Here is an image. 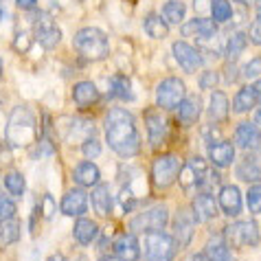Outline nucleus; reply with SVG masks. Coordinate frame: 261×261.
Instances as JSON below:
<instances>
[{
  "instance_id": "f257e3e1",
  "label": "nucleus",
  "mask_w": 261,
  "mask_h": 261,
  "mask_svg": "<svg viewBox=\"0 0 261 261\" xmlns=\"http://www.w3.org/2000/svg\"><path fill=\"white\" fill-rule=\"evenodd\" d=\"M106 141L121 158H134L141 151V139L134 117L123 108H110L106 117Z\"/></svg>"
},
{
  "instance_id": "f03ea898",
  "label": "nucleus",
  "mask_w": 261,
  "mask_h": 261,
  "mask_svg": "<svg viewBox=\"0 0 261 261\" xmlns=\"http://www.w3.org/2000/svg\"><path fill=\"white\" fill-rule=\"evenodd\" d=\"M7 143L16 149H22V147H31V145L38 141V119L31 108L27 106H18L13 108L9 121H7Z\"/></svg>"
},
{
  "instance_id": "7ed1b4c3",
  "label": "nucleus",
  "mask_w": 261,
  "mask_h": 261,
  "mask_svg": "<svg viewBox=\"0 0 261 261\" xmlns=\"http://www.w3.org/2000/svg\"><path fill=\"white\" fill-rule=\"evenodd\" d=\"M75 48L86 62H101L110 53L108 35L97 27H86L75 35Z\"/></svg>"
},
{
  "instance_id": "20e7f679",
  "label": "nucleus",
  "mask_w": 261,
  "mask_h": 261,
  "mask_svg": "<svg viewBox=\"0 0 261 261\" xmlns=\"http://www.w3.org/2000/svg\"><path fill=\"white\" fill-rule=\"evenodd\" d=\"M143 250L147 259L167 261V259H173V255L178 252V244L173 235H167L163 230H149V233H145Z\"/></svg>"
},
{
  "instance_id": "39448f33",
  "label": "nucleus",
  "mask_w": 261,
  "mask_h": 261,
  "mask_svg": "<svg viewBox=\"0 0 261 261\" xmlns=\"http://www.w3.org/2000/svg\"><path fill=\"white\" fill-rule=\"evenodd\" d=\"M180 163L178 156L167 154V156H158L154 163H151V180H154L156 189H169V187L178 180L180 173Z\"/></svg>"
},
{
  "instance_id": "423d86ee",
  "label": "nucleus",
  "mask_w": 261,
  "mask_h": 261,
  "mask_svg": "<svg viewBox=\"0 0 261 261\" xmlns=\"http://www.w3.org/2000/svg\"><path fill=\"white\" fill-rule=\"evenodd\" d=\"M169 224V211L165 204H156L154 208L145 213H139L129 220V230L132 233H149V230H163Z\"/></svg>"
},
{
  "instance_id": "0eeeda50",
  "label": "nucleus",
  "mask_w": 261,
  "mask_h": 261,
  "mask_svg": "<svg viewBox=\"0 0 261 261\" xmlns=\"http://www.w3.org/2000/svg\"><path fill=\"white\" fill-rule=\"evenodd\" d=\"M185 95H187V88H185L182 79L167 77L156 88V106L163 108V110H176V106L182 101Z\"/></svg>"
},
{
  "instance_id": "6e6552de",
  "label": "nucleus",
  "mask_w": 261,
  "mask_h": 261,
  "mask_svg": "<svg viewBox=\"0 0 261 261\" xmlns=\"http://www.w3.org/2000/svg\"><path fill=\"white\" fill-rule=\"evenodd\" d=\"M33 38L38 40L44 48H55L62 40V31L55 27V22L50 20L48 13L35 11V16H33Z\"/></svg>"
},
{
  "instance_id": "1a4fd4ad",
  "label": "nucleus",
  "mask_w": 261,
  "mask_h": 261,
  "mask_svg": "<svg viewBox=\"0 0 261 261\" xmlns=\"http://www.w3.org/2000/svg\"><path fill=\"white\" fill-rule=\"evenodd\" d=\"M171 53H173V60L178 62V66L182 68L185 72H195L202 64H204V57H202V53L195 46H191L189 42H185V40H178V42H173V46H171Z\"/></svg>"
},
{
  "instance_id": "9d476101",
  "label": "nucleus",
  "mask_w": 261,
  "mask_h": 261,
  "mask_svg": "<svg viewBox=\"0 0 261 261\" xmlns=\"http://www.w3.org/2000/svg\"><path fill=\"white\" fill-rule=\"evenodd\" d=\"M224 237L226 242H230L233 246H255L259 244V228H257V222L255 220H248V222H237V224H230V226L224 230Z\"/></svg>"
},
{
  "instance_id": "9b49d317",
  "label": "nucleus",
  "mask_w": 261,
  "mask_h": 261,
  "mask_svg": "<svg viewBox=\"0 0 261 261\" xmlns=\"http://www.w3.org/2000/svg\"><path fill=\"white\" fill-rule=\"evenodd\" d=\"M193 222L195 217L191 213V208H178L176 215H173V239L182 246H189L193 239Z\"/></svg>"
},
{
  "instance_id": "f8f14e48",
  "label": "nucleus",
  "mask_w": 261,
  "mask_h": 261,
  "mask_svg": "<svg viewBox=\"0 0 261 261\" xmlns=\"http://www.w3.org/2000/svg\"><path fill=\"white\" fill-rule=\"evenodd\" d=\"M145 127H147V136H149L151 147H161L165 136H167V119L161 112L147 110L145 112Z\"/></svg>"
},
{
  "instance_id": "ddd939ff",
  "label": "nucleus",
  "mask_w": 261,
  "mask_h": 261,
  "mask_svg": "<svg viewBox=\"0 0 261 261\" xmlns=\"http://www.w3.org/2000/svg\"><path fill=\"white\" fill-rule=\"evenodd\" d=\"M139 255H141V248H139V242H136V237L132 233H121L112 242V257L114 259L132 261V259H139Z\"/></svg>"
},
{
  "instance_id": "4468645a",
  "label": "nucleus",
  "mask_w": 261,
  "mask_h": 261,
  "mask_svg": "<svg viewBox=\"0 0 261 261\" xmlns=\"http://www.w3.org/2000/svg\"><path fill=\"white\" fill-rule=\"evenodd\" d=\"M235 145L242 147L244 151H257L259 149V132H257V123L244 121L239 123L235 129Z\"/></svg>"
},
{
  "instance_id": "2eb2a0df",
  "label": "nucleus",
  "mask_w": 261,
  "mask_h": 261,
  "mask_svg": "<svg viewBox=\"0 0 261 261\" xmlns=\"http://www.w3.org/2000/svg\"><path fill=\"white\" fill-rule=\"evenodd\" d=\"M220 208L226 217H237L242 213V193L235 185L220 187Z\"/></svg>"
},
{
  "instance_id": "dca6fc26",
  "label": "nucleus",
  "mask_w": 261,
  "mask_h": 261,
  "mask_svg": "<svg viewBox=\"0 0 261 261\" xmlns=\"http://www.w3.org/2000/svg\"><path fill=\"white\" fill-rule=\"evenodd\" d=\"M259 92H261V84L259 82L250 84V86H244V88L237 92L235 101H233V110L237 114L250 112L252 108H257V103H259Z\"/></svg>"
},
{
  "instance_id": "f3484780",
  "label": "nucleus",
  "mask_w": 261,
  "mask_h": 261,
  "mask_svg": "<svg viewBox=\"0 0 261 261\" xmlns=\"http://www.w3.org/2000/svg\"><path fill=\"white\" fill-rule=\"evenodd\" d=\"M88 208V195L84 189H70L62 200V213L70 217H82Z\"/></svg>"
},
{
  "instance_id": "a211bd4d",
  "label": "nucleus",
  "mask_w": 261,
  "mask_h": 261,
  "mask_svg": "<svg viewBox=\"0 0 261 261\" xmlns=\"http://www.w3.org/2000/svg\"><path fill=\"white\" fill-rule=\"evenodd\" d=\"M191 213L195 217V222H208V220H213V217L217 215V204H215L213 195L206 193V191H202L200 195H195L193 206H191Z\"/></svg>"
},
{
  "instance_id": "6ab92c4d",
  "label": "nucleus",
  "mask_w": 261,
  "mask_h": 261,
  "mask_svg": "<svg viewBox=\"0 0 261 261\" xmlns=\"http://www.w3.org/2000/svg\"><path fill=\"white\" fill-rule=\"evenodd\" d=\"M206 169V163L202 158H191L187 167H180L178 180L182 185V189H189V187H198V182L202 180V173Z\"/></svg>"
},
{
  "instance_id": "aec40b11",
  "label": "nucleus",
  "mask_w": 261,
  "mask_h": 261,
  "mask_svg": "<svg viewBox=\"0 0 261 261\" xmlns=\"http://www.w3.org/2000/svg\"><path fill=\"white\" fill-rule=\"evenodd\" d=\"M176 110H178V119L180 123H185V125H193L195 121L200 119V112H202V101L200 97H182V101L176 106Z\"/></svg>"
},
{
  "instance_id": "412c9836",
  "label": "nucleus",
  "mask_w": 261,
  "mask_h": 261,
  "mask_svg": "<svg viewBox=\"0 0 261 261\" xmlns=\"http://www.w3.org/2000/svg\"><path fill=\"white\" fill-rule=\"evenodd\" d=\"M208 158L215 167H230L235 161V147L228 141H217L208 147Z\"/></svg>"
},
{
  "instance_id": "4be33fe9",
  "label": "nucleus",
  "mask_w": 261,
  "mask_h": 261,
  "mask_svg": "<svg viewBox=\"0 0 261 261\" xmlns=\"http://www.w3.org/2000/svg\"><path fill=\"white\" fill-rule=\"evenodd\" d=\"M185 35V38H211V35L217 33V27L213 20L208 18H193L191 22H185L182 24V31H180Z\"/></svg>"
},
{
  "instance_id": "5701e85b",
  "label": "nucleus",
  "mask_w": 261,
  "mask_h": 261,
  "mask_svg": "<svg viewBox=\"0 0 261 261\" xmlns=\"http://www.w3.org/2000/svg\"><path fill=\"white\" fill-rule=\"evenodd\" d=\"M72 99H75L77 108H90L101 99V95L92 82H79L72 88Z\"/></svg>"
},
{
  "instance_id": "b1692460",
  "label": "nucleus",
  "mask_w": 261,
  "mask_h": 261,
  "mask_svg": "<svg viewBox=\"0 0 261 261\" xmlns=\"http://www.w3.org/2000/svg\"><path fill=\"white\" fill-rule=\"evenodd\" d=\"M237 178L244 182H259L261 178V169H259V161H257V151H248V156L244 158L237 167Z\"/></svg>"
},
{
  "instance_id": "393cba45",
  "label": "nucleus",
  "mask_w": 261,
  "mask_h": 261,
  "mask_svg": "<svg viewBox=\"0 0 261 261\" xmlns=\"http://www.w3.org/2000/svg\"><path fill=\"white\" fill-rule=\"evenodd\" d=\"M228 117V97L222 90H213L211 101H208V121L222 123Z\"/></svg>"
},
{
  "instance_id": "a878e982",
  "label": "nucleus",
  "mask_w": 261,
  "mask_h": 261,
  "mask_svg": "<svg viewBox=\"0 0 261 261\" xmlns=\"http://www.w3.org/2000/svg\"><path fill=\"white\" fill-rule=\"evenodd\" d=\"M99 167L97 165H92L90 161H84V163H79L75 167V171H72V178H75V182L77 185H82V187H95L99 182Z\"/></svg>"
},
{
  "instance_id": "bb28decb",
  "label": "nucleus",
  "mask_w": 261,
  "mask_h": 261,
  "mask_svg": "<svg viewBox=\"0 0 261 261\" xmlns=\"http://www.w3.org/2000/svg\"><path fill=\"white\" fill-rule=\"evenodd\" d=\"M99 235V226L92 220H77L75 224V228H72V237H75V242L77 244H82V246H88L95 242V237Z\"/></svg>"
},
{
  "instance_id": "cd10ccee",
  "label": "nucleus",
  "mask_w": 261,
  "mask_h": 261,
  "mask_svg": "<svg viewBox=\"0 0 261 261\" xmlns=\"http://www.w3.org/2000/svg\"><path fill=\"white\" fill-rule=\"evenodd\" d=\"M143 29L147 31L149 38H154V40H163V38H167V33H169V24H167L165 18L158 16V13H147Z\"/></svg>"
},
{
  "instance_id": "c85d7f7f",
  "label": "nucleus",
  "mask_w": 261,
  "mask_h": 261,
  "mask_svg": "<svg viewBox=\"0 0 261 261\" xmlns=\"http://www.w3.org/2000/svg\"><path fill=\"white\" fill-rule=\"evenodd\" d=\"M92 206L101 217H108L112 213V195L110 189L106 185H99L95 191H92Z\"/></svg>"
},
{
  "instance_id": "c756f323",
  "label": "nucleus",
  "mask_w": 261,
  "mask_h": 261,
  "mask_svg": "<svg viewBox=\"0 0 261 261\" xmlns=\"http://www.w3.org/2000/svg\"><path fill=\"white\" fill-rule=\"evenodd\" d=\"M20 237V224L16 217H7L0 222V248H9L11 244H16Z\"/></svg>"
},
{
  "instance_id": "7c9ffc66",
  "label": "nucleus",
  "mask_w": 261,
  "mask_h": 261,
  "mask_svg": "<svg viewBox=\"0 0 261 261\" xmlns=\"http://www.w3.org/2000/svg\"><path fill=\"white\" fill-rule=\"evenodd\" d=\"M204 259H215V261H226L230 259V250H228V244L226 239L222 237H211L208 244L204 246Z\"/></svg>"
},
{
  "instance_id": "2f4dec72",
  "label": "nucleus",
  "mask_w": 261,
  "mask_h": 261,
  "mask_svg": "<svg viewBox=\"0 0 261 261\" xmlns=\"http://www.w3.org/2000/svg\"><path fill=\"white\" fill-rule=\"evenodd\" d=\"M246 42H248L246 33H244V31H235V33L228 38V42H226V48H224V57H226L230 64L237 62L239 55H242L244 48H246Z\"/></svg>"
},
{
  "instance_id": "473e14b6",
  "label": "nucleus",
  "mask_w": 261,
  "mask_h": 261,
  "mask_svg": "<svg viewBox=\"0 0 261 261\" xmlns=\"http://www.w3.org/2000/svg\"><path fill=\"white\" fill-rule=\"evenodd\" d=\"M92 132H95V123H92L90 119H68V136L66 139L75 141V139H86V136H92Z\"/></svg>"
},
{
  "instance_id": "72a5a7b5",
  "label": "nucleus",
  "mask_w": 261,
  "mask_h": 261,
  "mask_svg": "<svg viewBox=\"0 0 261 261\" xmlns=\"http://www.w3.org/2000/svg\"><path fill=\"white\" fill-rule=\"evenodd\" d=\"M187 16V7L182 0H167L163 7V18L167 24H180Z\"/></svg>"
},
{
  "instance_id": "f704fd0d",
  "label": "nucleus",
  "mask_w": 261,
  "mask_h": 261,
  "mask_svg": "<svg viewBox=\"0 0 261 261\" xmlns=\"http://www.w3.org/2000/svg\"><path fill=\"white\" fill-rule=\"evenodd\" d=\"M110 97L114 99H121V101H134V90H132V84H129L127 77L117 75L110 82Z\"/></svg>"
},
{
  "instance_id": "c9c22d12",
  "label": "nucleus",
  "mask_w": 261,
  "mask_h": 261,
  "mask_svg": "<svg viewBox=\"0 0 261 261\" xmlns=\"http://www.w3.org/2000/svg\"><path fill=\"white\" fill-rule=\"evenodd\" d=\"M211 20L213 22H230L233 20V7H230L228 0H213L211 5Z\"/></svg>"
},
{
  "instance_id": "e433bc0d",
  "label": "nucleus",
  "mask_w": 261,
  "mask_h": 261,
  "mask_svg": "<svg viewBox=\"0 0 261 261\" xmlns=\"http://www.w3.org/2000/svg\"><path fill=\"white\" fill-rule=\"evenodd\" d=\"M5 189L9 191L11 195H16V198H20V195L24 193V189H27V180H24V176L20 171H9L5 176Z\"/></svg>"
},
{
  "instance_id": "4c0bfd02",
  "label": "nucleus",
  "mask_w": 261,
  "mask_h": 261,
  "mask_svg": "<svg viewBox=\"0 0 261 261\" xmlns=\"http://www.w3.org/2000/svg\"><path fill=\"white\" fill-rule=\"evenodd\" d=\"M198 187L202 191H206V193H211L215 187H220V173H217L215 169H204V173H202V180L198 182Z\"/></svg>"
},
{
  "instance_id": "58836bf2",
  "label": "nucleus",
  "mask_w": 261,
  "mask_h": 261,
  "mask_svg": "<svg viewBox=\"0 0 261 261\" xmlns=\"http://www.w3.org/2000/svg\"><path fill=\"white\" fill-rule=\"evenodd\" d=\"M248 208H250V213L252 215H257L259 213V208H261V187L259 182H252V187L248 189Z\"/></svg>"
},
{
  "instance_id": "ea45409f",
  "label": "nucleus",
  "mask_w": 261,
  "mask_h": 261,
  "mask_svg": "<svg viewBox=\"0 0 261 261\" xmlns=\"http://www.w3.org/2000/svg\"><path fill=\"white\" fill-rule=\"evenodd\" d=\"M82 151L86 156V161H92V158L101 156V143L97 139H84L82 143Z\"/></svg>"
},
{
  "instance_id": "a19ab883",
  "label": "nucleus",
  "mask_w": 261,
  "mask_h": 261,
  "mask_svg": "<svg viewBox=\"0 0 261 261\" xmlns=\"http://www.w3.org/2000/svg\"><path fill=\"white\" fill-rule=\"evenodd\" d=\"M198 84H200V88H202V90L215 88V86L220 84V75H217L215 70H204V72H202V75H200Z\"/></svg>"
},
{
  "instance_id": "79ce46f5",
  "label": "nucleus",
  "mask_w": 261,
  "mask_h": 261,
  "mask_svg": "<svg viewBox=\"0 0 261 261\" xmlns=\"http://www.w3.org/2000/svg\"><path fill=\"white\" fill-rule=\"evenodd\" d=\"M13 215H16V204H13V200L0 195V222L7 220V217H13Z\"/></svg>"
},
{
  "instance_id": "37998d69",
  "label": "nucleus",
  "mask_w": 261,
  "mask_h": 261,
  "mask_svg": "<svg viewBox=\"0 0 261 261\" xmlns=\"http://www.w3.org/2000/svg\"><path fill=\"white\" fill-rule=\"evenodd\" d=\"M259 75H261V62H259V60H250V62L242 68V77H244V79H257Z\"/></svg>"
},
{
  "instance_id": "c03bdc74",
  "label": "nucleus",
  "mask_w": 261,
  "mask_h": 261,
  "mask_svg": "<svg viewBox=\"0 0 261 261\" xmlns=\"http://www.w3.org/2000/svg\"><path fill=\"white\" fill-rule=\"evenodd\" d=\"M42 215H44V220H53L55 215V200L53 195H44V200H42Z\"/></svg>"
},
{
  "instance_id": "a18cd8bd",
  "label": "nucleus",
  "mask_w": 261,
  "mask_h": 261,
  "mask_svg": "<svg viewBox=\"0 0 261 261\" xmlns=\"http://www.w3.org/2000/svg\"><path fill=\"white\" fill-rule=\"evenodd\" d=\"M220 136H222V132H220V127H215V123H211V125L204 129V143L208 145V147L220 141Z\"/></svg>"
},
{
  "instance_id": "49530a36",
  "label": "nucleus",
  "mask_w": 261,
  "mask_h": 261,
  "mask_svg": "<svg viewBox=\"0 0 261 261\" xmlns=\"http://www.w3.org/2000/svg\"><path fill=\"white\" fill-rule=\"evenodd\" d=\"M29 44H31V35H29L27 31H20L16 35V42H13V46H16L20 53H24V50L29 48Z\"/></svg>"
},
{
  "instance_id": "de8ad7c7",
  "label": "nucleus",
  "mask_w": 261,
  "mask_h": 261,
  "mask_svg": "<svg viewBox=\"0 0 261 261\" xmlns=\"http://www.w3.org/2000/svg\"><path fill=\"white\" fill-rule=\"evenodd\" d=\"M248 35H250V42L255 46H259L261 44V31H259V18H255L252 20V24H250V29H248Z\"/></svg>"
},
{
  "instance_id": "09e8293b",
  "label": "nucleus",
  "mask_w": 261,
  "mask_h": 261,
  "mask_svg": "<svg viewBox=\"0 0 261 261\" xmlns=\"http://www.w3.org/2000/svg\"><path fill=\"white\" fill-rule=\"evenodd\" d=\"M211 5H213V0H193V11L200 13V16H206L211 11Z\"/></svg>"
},
{
  "instance_id": "8fccbe9b",
  "label": "nucleus",
  "mask_w": 261,
  "mask_h": 261,
  "mask_svg": "<svg viewBox=\"0 0 261 261\" xmlns=\"http://www.w3.org/2000/svg\"><path fill=\"white\" fill-rule=\"evenodd\" d=\"M16 5L20 7V9H24V11H31L35 5H38V0H16Z\"/></svg>"
},
{
  "instance_id": "3c124183",
  "label": "nucleus",
  "mask_w": 261,
  "mask_h": 261,
  "mask_svg": "<svg viewBox=\"0 0 261 261\" xmlns=\"http://www.w3.org/2000/svg\"><path fill=\"white\" fill-rule=\"evenodd\" d=\"M235 3L244 5V7H248V5H252V3H257V0H235Z\"/></svg>"
},
{
  "instance_id": "603ef678",
  "label": "nucleus",
  "mask_w": 261,
  "mask_h": 261,
  "mask_svg": "<svg viewBox=\"0 0 261 261\" xmlns=\"http://www.w3.org/2000/svg\"><path fill=\"white\" fill-rule=\"evenodd\" d=\"M0 77H3V60H0Z\"/></svg>"
},
{
  "instance_id": "864d4df0",
  "label": "nucleus",
  "mask_w": 261,
  "mask_h": 261,
  "mask_svg": "<svg viewBox=\"0 0 261 261\" xmlns=\"http://www.w3.org/2000/svg\"><path fill=\"white\" fill-rule=\"evenodd\" d=\"M0 20H3V7H0Z\"/></svg>"
}]
</instances>
